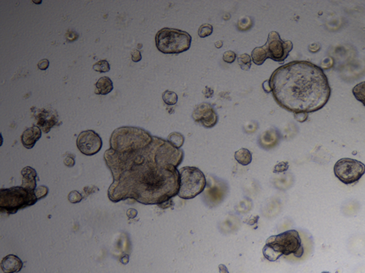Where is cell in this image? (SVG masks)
Here are the masks:
<instances>
[{"label": "cell", "mask_w": 365, "mask_h": 273, "mask_svg": "<svg viewBox=\"0 0 365 273\" xmlns=\"http://www.w3.org/2000/svg\"><path fill=\"white\" fill-rule=\"evenodd\" d=\"M203 95L206 97V98H211L213 95V91L211 89H210V88L207 87L206 86V87L205 88V89L203 90Z\"/></svg>", "instance_id": "cell-34"}, {"label": "cell", "mask_w": 365, "mask_h": 273, "mask_svg": "<svg viewBox=\"0 0 365 273\" xmlns=\"http://www.w3.org/2000/svg\"><path fill=\"white\" fill-rule=\"evenodd\" d=\"M263 46L269 55V59L282 63L287 58L289 52L292 51L293 44L290 41L282 40L278 32H271L267 42Z\"/></svg>", "instance_id": "cell-9"}, {"label": "cell", "mask_w": 365, "mask_h": 273, "mask_svg": "<svg viewBox=\"0 0 365 273\" xmlns=\"http://www.w3.org/2000/svg\"><path fill=\"white\" fill-rule=\"evenodd\" d=\"M352 93L356 99L365 106V81L357 84L352 89Z\"/></svg>", "instance_id": "cell-19"}, {"label": "cell", "mask_w": 365, "mask_h": 273, "mask_svg": "<svg viewBox=\"0 0 365 273\" xmlns=\"http://www.w3.org/2000/svg\"><path fill=\"white\" fill-rule=\"evenodd\" d=\"M269 81L277 103L289 112H316L330 100L331 88L324 71L307 61L280 66Z\"/></svg>", "instance_id": "cell-2"}, {"label": "cell", "mask_w": 365, "mask_h": 273, "mask_svg": "<svg viewBox=\"0 0 365 273\" xmlns=\"http://www.w3.org/2000/svg\"><path fill=\"white\" fill-rule=\"evenodd\" d=\"M262 89H263L264 91L266 93H272V89H271V84H270L269 80H265L262 84Z\"/></svg>", "instance_id": "cell-33"}, {"label": "cell", "mask_w": 365, "mask_h": 273, "mask_svg": "<svg viewBox=\"0 0 365 273\" xmlns=\"http://www.w3.org/2000/svg\"><path fill=\"white\" fill-rule=\"evenodd\" d=\"M41 130L38 126H33L27 129L21 136V143L27 149H32L40 139Z\"/></svg>", "instance_id": "cell-13"}, {"label": "cell", "mask_w": 365, "mask_h": 273, "mask_svg": "<svg viewBox=\"0 0 365 273\" xmlns=\"http://www.w3.org/2000/svg\"><path fill=\"white\" fill-rule=\"evenodd\" d=\"M251 59L254 64L256 65L260 66L265 63V61L269 59L267 51L264 46L255 48L251 53Z\"/></svg>", "instance_id": "cell-17"}, {"label": "cell", "mask_w": 365, "mask_h": 273, "mask_svg": "<svg viewBox=\"0 0 365 273\" xmlns=\"http://www.w3.org/2000/svg\"><path fill=\"white\" fill-rule=\"evenodd\" d=\"M37 66H38L39 69L45 71V70L47 69L48 66H50V62H48V59H42V60H41L40 62L38 63Z\"/></svg>", "instance_id": "cell-32"}, {"label": "cell", "mask_w": 365, "mask_h": 273, "mask_svg": "<svg viewBox=\"0 0 365 273\" xmlns=\"http://www.w3.org/2000/svg\"><path fill=\"white\" fill-rule=\"evenodd\" d=\"M131 57H132V61L134 62H138L142 59V56L141 52L138 51V50L135 49L134 51L131 52Z\"/></svg>", "instance_id": "cell-31"}, {"label": "cell", "mask_w": 365, "mask_h": 273, "mask_svg": "<svg viewBox=\"0 0 365 273\" xmlns=\"http://www.w3.org/2000/svg\"><path fill=\"white\" fill-rule=\"evenodd\" d=\"M215 47L217 48H221L223 46V41H217L215 43Z\"/></svg>", "instance_id": "cell-38"}, {"label": "cell", "mask_w": 365, "mask_h": 273, "mask_svg": "<svg viewBox=\"0 0 365 273\" xmlns=\"http://www.w3.org/2000/svg\"><path fill=\"white\" fill-rule=\"evenodd\" d=\"M263 256L271 262L276 261L282 256L293 254L301 258L304 247L299 233L296 230H289L267 239L262 249Z\"/></svg>", "instance_id": "cell-3"}, {"label": "cell", "mask_w": 365, "mask_h": 273, "mask_svg": "<svg viewBox=\"0 0 365 273\" xmlns=\"http://www.w3.org/2000/svg\"><path fill=\"white\" fill-rule=\"evenodd\" d=\"M93 69L100 73H107L110 71V64L107 60H101L93 64Z\"/></svg>", "instance_id": "cell-23"}, {"label": "cell", "mask_w": 365, "mask_h": 273, "mask_svg": "<svg viewBox=\"0 0 365 273\" xmlns=\"http://www.w3.org/2000/svg\"><path fill=\"white\" fill-rule=\"evenodd\" d=\"M235 159L239 164L247 166L251 164L253 157L251 152L248 149L242 148L235 152Z\"/></svg>", "instance_id": "cell-18"}, {"label": "cell", "mask_w": 365, "mask_h": 273, "mask_svg": "<svg viewBox=\"0 0 365 273\" xmlns=\"http://www.w3.org/2000/svg\"><path fill=\"white\" fill-rule=\"evenodd\" d=\"M112 150V149H111ZM133 164L122 162L105 154L109 168L131 165L125 170L134 178V199L144 204H164L178 195L183 152L166 140L154 137L148 146L134 152L120 153Z\"/></svg>", "instance_id": "cell-1"}, {"label": "cell", "mask_w": 365, "mask_h": 273, "mask_svg": "<svg viewBox=\"0 0 365 273\" xmlns=\"http://www.w3.org/2000/svg\"><path fill=\"white\" fill-rule=\"evenodd\" d=\"M129 256L126 255V256L122 257V258H121V262L122 263L124 264V265H126V264L129 263Z\"/></svg>", "instance_id": "cell-37"}, {"label": "cell", "mask_w": 365, "mask_h": 273, "mask_svg": "<svg viewBox=\"0 0 365 273\" xmlns=\"http://www.w3.org/2000/svg\"><path fill=\"white\" fill-rule=\"evenodd\" d=\"M334 174L343 184H355L365 174V165L357 159L343 158L334 165Z\"/></svg>", "instance_id": "cell-8"}, {"label": "cell", "mask_w": 365, "mask_h": 273, "mask_svg": "<svg viewBox=\"0 0 365 273\" xmlns=\"http://www.w3.org/2000/svg\"><path fill=\"white\" fill-rule=\"evenodd\" d=\"M95 86H96L95 93L97 95H103V96L109 94L114 89L112 80L107 76L102 77L99 79L98 81L95 84Z\"/></svg>", "instance_id": "cell-16"}, {"label": "cell", "mask_w": 365, "mask_h": 273, "mask_svg": "<svg viewBox=\"0 0 365 273\" xmlns=\"http://www.w3.org/2000/svg\"><path fill=\"white\" fill-rule=\"evenodd\" d=\"M68 199H69L71 204H77V203L82 202L83 197L80 192L72 191L70 192L69 196H68Z\"/></svg>", "instance_id": "cell-25"}, {"label": "cell", "mask_w": 365, "mask_h": 273, "mask_svg": "<svg viewBox=\"0 0 365 273\" xmlns=\"http://www.w3.org/2000/svg\"><path fill=\"white\" fill-rule=\"evenodd\" d=\"M35 192L36 197L39 200V199L44 198L48 195V189L46 186H41L36 188Z\"/></svg>", "instance_id": "cell-27"}, {"label": "cell", "mask_w": 365, "mask_h": 273, "mask_svg": "<svg viewBox=\"0 0 365 273\" xmlns=\"http://www.w3.org/2000/svg\"><path fill=\"white\" fill-rule=\"evenodd\" d=\"M34 117L37 120V126L44 133H48L52 127L58 125V113L52 108L36 109Z\"/></svg>", "instance_id": "cell-12"}, {"label": "cell", "mask_w": 365, "mask_h": 273, "mask_svg": "<svg viewBox=\"0 0 365 273\" xmlns=\"http://www.w3.org/2000/svg\"><path fill=\"white\" fill-rule=\"evenodd\" d=\"M192 118L197 123H201L206 128H211L217 123L218 117L210 104L201 103L197 106L192 114Z\"/></svg>", "instance_id": "cell-11"}, {"label": "cell", "mask_w": 365, "mask_h": 273, "mask_svg": "<svg viewBox=\"0 0 365 273\" xmlns=\"http://www.w3.org/2000/svg\"><path fill=\"white\" fill-rule=\"evenodd\" d=\"M213 28L212 25L209 24H205L201 25L199 29V36L201 38H206L209 37L213 34Z\"/></svg>", "instance_id": "cell-24"}, {"label": "cell", "mask_w": 365, "mask_h": 273, "mask_svg": "<svg viewBox=\"0 0 365 273\" xmlns=\"http://www.w3.org/2000/svg\"><path fill=\"white\" fill-rule=\"evenodd\" d=\"M127 214L129 219H134L137 215L138 212L134 208H130V209L128 210Z\"/></svg>", "instance_id": "cell-35"}, {"label": "cell", "mask_w": 365, "mask_h": 273, "mask_svg": "<svg viewBox=\"0 0 365 273\" xmlns=\"http://www.w3.org/2000/svg\"><path fill=\"white\" fill-rule=\"evenodd\" d=\"M154 137L143 129L122 127L114 131L110 140L111 149L120 153L134 152L148 146Z\"/></svg>", "instance_id": "cell-4"}, {"label": "cell", "mask_w": 365, "mask_h": 273, "mask_svg": "<svg viewBox=\"0 0 365 273\" xmlns=\"http://www.w3.org/2000/svg\"><path fill=\"white\" fill-rule=\"evenodd\" d=\"M238 62L242 70L249 71L251 67L252 59L247 53H242L238 56Z\"/></svg>", "instance_id": "cell-22"}, {"label": "cell", "mask_w": 365, "mask_h": 273, "mask_svg": "<svg viewBox=\"0 0 365 273\" xmlns=\"http://www.w3.org/2000/svg\"><path fill=\"white\" fill-rule=\"evenodd\" d=\"M236 53L233 51L225 52L224 55H223V59H224L225 62L228 63V64H233L235 59H236Z\"/></svg>", "instance_id": "cell-26"}, {"label": "cell", "mask_w": 365, "mask_h": 273, "mask_svg": "<svg viewBox=\"0 0 365 273\" xmlns=\"http://www.w3.org/2000/svg\"><path fill=\"white\" fill-rule=\"evenodd\" d=\"M294 117L296 120H298L300 123H303L306 121L308 118V113H294Z\"/></svg>", "instance_id": "cell-30"}, {"label": "cell", "mask_w": 365, "mask_h": 273, "mask_svg": "<svg viewBox=\"0 0 365 273\" xmlns=\"http://www.w3.org/2000/svg\"><path fill=\"white\" fill-rule=\"evenodd\" d=\"M38 201L35 192L22 186L2 188L0 191V209L2 213H15L18 210L35 204Z\"/></svg>", "instance_id": "cell-6"}, {"label": "cell", "mask_w": 365, "mask_h": 273, "mask_svg": "<svg viewBox=\"0 0 365 273\" xmlns=\"http://www.w3.org/2000/svg\"><path fill=\"white\" fill-rule=\"evenodd\" d=\"M180 186L178 196L183 199H192L201 195L206 186L204 174L195 167H184L179 170Z\"/></svg>", "instance_id": "cell-7"}, {"label": "cell", "mask_w": 365, "mask_h": 273, "mask_svg": "<svg viewBox=\"0 0 365 273\" xmlns=\"http://www.w3.org/2000/svg\"><path fill=\"white\" fill-rule=\"evenodd\" d=\"M21 175L23 178L21 186L30 191L35 192L37 186L36 178L37 177L35 170L30 167H27L21 171Z\"/></svg>", "instance_id": "cell-15"}, {"label": "cell", "mask_w": 365, "mask_h": 273, "mask_svg": "<svg viewBox=\"0 0 365 273\" xmlns=\"http://www.w3.org/2000/svg\"><path fill=\"white\" fill-rule=\"evenodd\" d=\"M168 141L172 144L173 146L178 149H181L184 143L185 138L183 134L179 132H172L168 135Z\"/></svg>", "instance_id": "cell-20"}, {"label": "cell", "mask_w": 365, "mask_h": 273, "mask_svg": "<svg viewBox=\"0 0 365 273\" xmlns=\"http://www.w3.org/2000/svg\"><path fill=\"white\" fill-rule=\"evenodd\" d=\"M155 40L156 48L161 53L178 54L189 49L192 38L186 32L163 28L157 32Z\"/></svg>", "instance_id": "cell-5"}, {"label": "cell", "mask_w": 365, "mask_h": 273, "mask_svg": "<svg viewBox=\"0 0 365 273\" xmlns=\"http://www.w3.org/2000/svg\"><path fill=\"white\" fill-rule=\"evenodd\" d=\"M22 267V261L15 255H8L1 262V268L5 273L19 272Z\"/></svg>", "instance_id": "cell-14"}, {"label": "cell", "mask_w": 365, "mask_h": 273, "mask_svg": "<svg viewBox=\"0 0 365 273\" xmlns=\"http://www.w3.org/2000/svg\"><path fill=\"white\" fill-rule=\"evenodd\" d=\"M79 150L86 156H92L98 153L102 149L103 143L100 134L95 131H83L77 140Z\"/></svg>", "instance_id": "cell-10"}, {"label": "cell", "mask_w": 365, "mask_h": 273, "mask_svg": "<svg viewBox=\"0 0 365 273\" xmlns=\"http://www.w3.org/2000/svg\"><path fill=\"white\" fill-rule=\"evenodd\" d=\"M218 269L219 273H229V272H228L227 267L224 265V264H221V265H219Z\"/></svg>", "instance_id": "cell-36"}, {"label": "cell", "mask_w": 365, "mask_h": 273, "mask_svg": "<svg viewBox=\"0 0 365 273\" xmlns=\"http://www.w3.org/2000/svg\"><path fill=\"white\" fill-rule=\"evenodd\" d=\"M322 273H330V272H322Z\"/></svg>", "instance_id": "cell-39"}, {"label": "cell", "mask_w": 365, "mask_h": 273, "mask_svg": "<svg viewBox=\"0 0 365 273\" xmlns=\"http://www.w3.org/2000/svg\"><path fill=\"white\" fill-rule=\"evenodd\" d=\"M64 163L68 168H72L75 165V156L72 154H68L64 159Z\"/></svg>", "instance_id": "cell-29"}, {"label": "cell", "mask_w": 365, "mask_h": 273, "mask_svg": "<svg viewBox=\"0 0 365 273\" xmlns=\"http://www.w3.org/2000/svg\"><path fill=\"white\" fill-rule=\"evenodd\" d=\"M162 98L165 103L168 105H176L177 103L178 99H179L177 94L175 92L168 91V90L163 93Z\"/></svg>", "instance_id": "cell-21"}, {"label": "cell", "mask_w": 365, "mask_h": 273, "mask_svg": "<svg viewBox=\"0 0 365 273\" xmlns=\"http://www.w3.org/2000/svg\"><path fill=\"white\" fill-rule=\"evenodd\" d=\"M288 163L285 162V161H282V162L278 163V165L275 166L273 172L274 173H280V172H285V171L288 170Z\"/></svg>", "instance_id": "cell-28"}]
</instances>
